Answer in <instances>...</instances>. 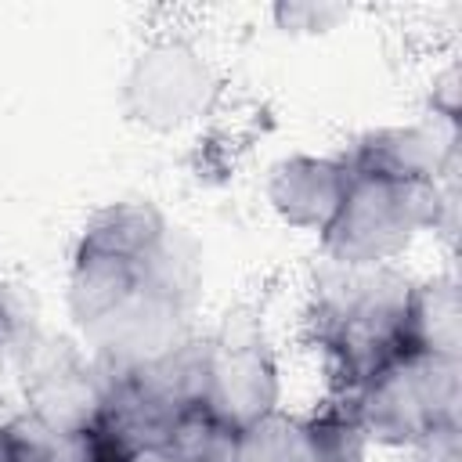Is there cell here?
Masks as SVG:
<instances>
[{"mask_svg": "<svg viewBox=\"0 0 462 462\" xmlns=\"http://www.w3.org/2000/svg\"><path fill=\"white\" fill-rule=\"evenodd\" d=\"M166 451L177 462H238V430L202 404L173 422Z\"/></svg>", "mask_w": 462, "mask_h": 462, "instance_id": "cell-16", "label": "cell"}, {"mask_svg": "<svg viewBox=\"0 0 462 462\" xmlns=\"http://www.w3.org/2000/svg\"><path fill=\"white\" fill-rule=\"evenodd\" d=\"M14 462H101L94 433H65L36 415H18L14 422L4 426Z\"/></svg>", "mask_w": 462, "mask_h": 462, "instance_id": "cell-15", "label": "cell"}, {"mask_svg": "<svg viewBox=\"0 0 462 462\" xmlns=\"http://www.w3.org/2000/svg\"><path fill=\"white\" fill-rule=\"evenodd\" d=\"M350 188V166L343 155H289L274 162L267 177L271 209L300 231H314L318 238L336 220Z\"/></svg>", "mask_w": 462, "mask_h": 462, "instance_id": "cell-7", "label": "cell"}, {"mask_svg": "<svg viewBox=\"0 0 462 462\" xmlns=\"http://www.w3.org/2000/svg\"><path fill=\"white\" fill-rule=\"evenodd\" d=\"M123 462H177L166 448H155V451H141V455H130V458H123Z\"/></svg>", "mask_w": 462, "mask_h": 462, "instance_id": "cell-20", "label": "cell"}, {"mask_svg": "<svg viewBox=\"0 0 462 462\" xmlns=\"http://www.w3.org/2000/svg\"><path fill=\"white\" fill-rule=\"evenodd\" d=\"M430 112L444 119H458V65H448L440 76H433Z\"/></svg>", "mask_w": 462, "mask_h": 462, "instance_id": "cell-19", "label": "cell"}, {"mask_svg": "<svg viewBox=\"0 0 462 462\" xmlns=\"http://www.w3.org/2000/svg\"><path fill=\"white\" fill-rule=\"evenodd\" d=\"M29 415L65 433H94L105 408V379L72 354L47 357L25 375Z\"/></svg>", "mask_w": 462, "mask_h": 462, "instance_id": "cell-8", "label": "cell"}, {"mask_svg": "<svg viewBox=\"0 0 462 462\" xmlns=\"http://www.w3.org/2000/svg\"><path fill=\"white\" fill-rule=\"evenodd\" d=\"M141 292V263L105 256V253H79L69 271V314L90 332L119 314Z\"/></svg>", "mask_w": 462, "mask_h": 462, "instance_id": "cell-11", "label": "cell"}, {"mask_svg": "<svg viewBox=\"0 0 462 462\" xmlns=\"http://www.w3.org/2000/svg\"><path fill=\"white\" fill-rule=\"evenodd\" d=\"M238 462H321L310 419L271 411L238 430Z\"/></svg>", "mask_w": 462, "mask_h": 462, "instance_id": "cell-14", "label": "cell"}, {"mask_svg": "<svg viewBox=\"0 0 462 462\" xmlns=\"http://www.w3.org/2000/svg\"><path fill=\"white\" fill-rule=\"evenodd\" d=\"M0 462H14V451H11V440H7L4 426H0Z\"/></svg>", "mask_w": 462, "mask_h": 462, "instance_id": "cell-22", "label": "cell"}, {"mask_svg": "<svg viewBox=\"0 0 462 462\" xmlns=\"http://www.w3.org/2000/svg\"><path fill=\"white\" fill-rule=\"evenodd\" d=\"M220 97L217 65L191 40L148 43L123 79V112L152 134H173L202 119Z\"/></svg>", "mask_w": 462, "mask_h": 462, "instance_id": "cell-4", "label": "cell"}, {"mask_svg": "<svg viewBox=\"0 0 462 462\" xmlns=\"http://www.w3.org/2000/svg\"><path fill=\"white\" fill-rule=\"evenodd\" d=\"M123 379L134 390H141L148 401L162 404L173 415H184L191 408H202L206 404V390H209V339L188 336L184 343L170 346L166 354H159V357L130 368Z\"/></svg>", "mask_w": 462, "mask_h": 462, "instance_id": "cell-10", "label": "cell"}, {"mask_svg": "<svg viewBox=\"0 0 462 462\" xmlns=\"http://www.w3.org/2000/svg\"><path fill=\"white\" fill-rule=\"evenodd\" d=\"M411 462H462V426H437L411 448Z\"/></svg>", "mask_w": 462, "mask_h": 462, "instance_id": "cell-18", "label": "cell"}, {"mask_svg": "<svg viewBox=\"0 0 462 462\" xmlns=\"http://www.w3.org/2000/svg\"><path fill=\"white\" fill-rule=\"evenodd\" d=\"M278 365L263 339V325L253 307L224 314L209 336V390L206 408L235 430L278 411Z\"/></svg>", "mask_w": 462, "mask_h": 462, "instance_id": "cell-5", "label": "cell"}, {"mask_svg": "<svg viewBox=\"0 0 462 462\" xmlns=\"http://www.w3.org/2000/svg\"><path fill=\"white\" fill-rule=\"evenodd\" d=\"M408 350L462 361V292L455 274H433L408 296Z\"/></svg>", "mask_w": 462, "mask_h": 462, "instance_id": "cell-13", "label": "cell"}, {"mask_svg": "<svg viewBox=\"0 0 462 462\" xmlns=\"http://www.w3.org/2000/svg\"><path fill=\"white\" fill-rule=\"evenodd\" d=\"M350 173H372L390 180H440L458 162V119L426 112L415 123L375 126L361 134L343 155Z\"/></svg>", "mask_w": 462, "mask_h": 462, "instance_id": "cell-6", "label": "cell"}, {"mask_svg": "<svg viewBox=\"0 0 462 462\" xmlns=\"http://www.w3.org/2000/svg\"><path fill=\"white\" fill-rule=\"evenodd\" d=\"M166 231L170 224L152 202H108L87 217L76 249L144 263L162 245Z\"/></svg>", "mask_w": 462, "mask_h": 462, "instance_id": "cell-12", "label": "cell"}, {"mask_svg": "<svg viewBox=\"0 0 462 462\" xmlns=\"http://www.w3.org/2000/svg\"><path fill=\"white\" fill-rule=\"evenodd\" d=\"M437 180H390L350 173L346 199L321 235V249L339 267H383L422 231H437Z\"/></svg>", "mask_w": 462, "mask_h": 462, "instance_id": "cell-3", "label": "cell"}, {"mask_svg": "<svg viewBox=\"0 0 462 462\" xmlns=\"http://www.w3.org/2000/svg\"><path fill=\"white\" fill-rule=\"evenodd\" d=\"M411 285L390 263L383 267H325L314 278L310 328L328 354L343 393L368 383L383 365L408 350V296Z\"/></svg>", "mask_w": 462, "mask_h": 462, "instance_id": "cell-1", "label": "cell"}, {"mask_svg": "<svg viewBox=\"0 0 462 462\" xmlns=\"http://www.w3.org/2000/svg\"><path fill=\"white\" fill-rule=\"evenodd\" d=\"M346 18V7L343 4H314V0H303V4H278L274 7V22L289 32H325V29H336V22Z\"/></svg>", "mask_w": 462, "mask_h": 462, "instance_id": "cell-17", "label": "cell"}, {"mask_svg": "<svg viewBox=\"0 0 462 462\" xmlns=\"http://www.w3.org/2000/svg\"><path fill=\"white\" fill-rule=\"evenodd\" d=\"M177 419L180 415L148 401L123 375L105 379V408H101V419L94 430L101 462H123L130 455L166 448Z\"/></svg>", "mask_w": 462, "mask_h": 462, "instance_id": "cell-9", "label": "cell"}, {"mask_svg": "<svg viewBox=\"0 0 462 462\" xmlns=\"http://www.w3.org/2000/svg\"><path fill=\"white\" fill-rule=\"evenodd\" d=\"M343 404L368 444L411 448L437 426H462V361L404 350Z\"/></svg>", "mask_w": 462, "mask_h": 462, "instance_id": "cell-2", "label": "cell"}, {"mask_svg": "<svg viewBox=\"0 0 462 462\" xmlns=\"http://www.w3.org/2000/svg\"><path fill=\"white\" fill-rule=\"evenodd\" d=\"M11 332H14V318H11V310H7V303H4V296H0V343H7Z\"/></svg>", "mask_w": 462, "mask_h": 462, "instance_id": "cell-21", "label": "cell"}]
</instances>
